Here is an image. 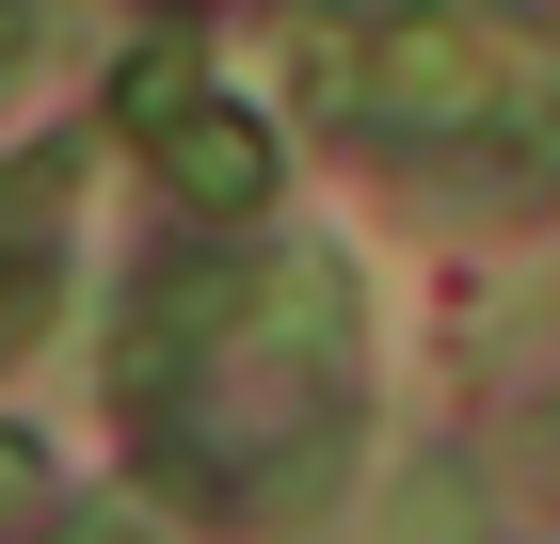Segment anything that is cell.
Masks as SVG:
<instances>
[{
	"label": "cell",
	"mask_w": 560,
	"mask_h": 544,
	"mask_svg": "<svg viewBox=\"0 0 560 544\" xmlns=\"http://www.w3.org/2000/svg\"><path fill=\"white\" fill-rule=\"evenodd\" d=\"M144 449L224 512H304L352 432V289L320 256H192L129 321Z\"/></svg>",
	"instance_id": "cell-1"
},
{
	"label": "cell",
	"mask_w": 560,
	"mask_h": 544,
	"mask_svg": "<svg viewBox=\"0 0 560 544\" xmlns=\"http://www.w3.org/2000/svg\"><path fill=\"white\" fill-rule=\"evenodd\" d=\"M304 81L337 96V113H369V128L465 144V128H528L545 33H528L513 0H400V16H369V33H304Z\"/></svg>",
	"instance_id": "cell-2"
},
{
	"label": "cell",
	"mask_w": 560,
	"mask_h": 544,
	"mask_svg": "<svg viewBox=\"0 0 560 544\" xmlns=\"http://www.w3.org/2000/svg\"><path fill=\"white\" fill-rule=\"evenodd\" d=\"M113 113H129V144H144V161H161V193H176V209H209V224H241V209H257V193H272V128L241 113V96H224L209 65H192V48H144Z\"/></svg>",
	"instance_id": "cell-3"
},
{
	"label": "cell",
	"mask_w": 560,
	"mask_h": 544,
	"mask_svg": "<svg viewBox=\"0 0 560 544\" xmlns=\"http://www.w3.org/2000/svg\"><path fill=\"white\" fill-rule=\"evenodd\" d=\"M48 193H65V161H33L16 193H0V352H16V336L48 321V224H33Z\"/></svg>",
	"instance_id": "cell-4"
},
{
	"label": "cell",
	"mask_w": 560,
	"mask_h": 544,
	"mask_svg": "<svg viewBox=\"0 0 560 544\" xmlns=\"http://www.w3.org/2000/svg\"><path fill=\"white\" fill-rule=\"evenodd\" d=\"M65 544H161V529H144V512H81Z\"/></svg>",
	"instance_id": "cell-5"
},
{
	"label": "cell",
	"mask_w": 560,
	"mask_h": 544,
	"mask_svg": "<svg viewBox=\"0 0 560 544\" xmlns=\"http://www.w3.org/2000/svg\"><path fill=\"white\" fill-rule=\"evenodd\" d=\"M16 48H33V16H16V0H0V81H16Z\"/></svg>",
	"instance_id": "cell-6"
},
{
	"label": "cell",
	"mask_w": 560,
	"mask_h": 544,
	"mask_svg": "<svg viewBox=\"0 0 560 544\" xmlns=\"http://www.w3.org/2000/svg\"><path fill=\"white\" fill-rule=\"evenodd\" d=\"M16 497H33V449H0V512H16Z\"/></svg>",
	"instance_id": "cell-7"
}]
</instances>
